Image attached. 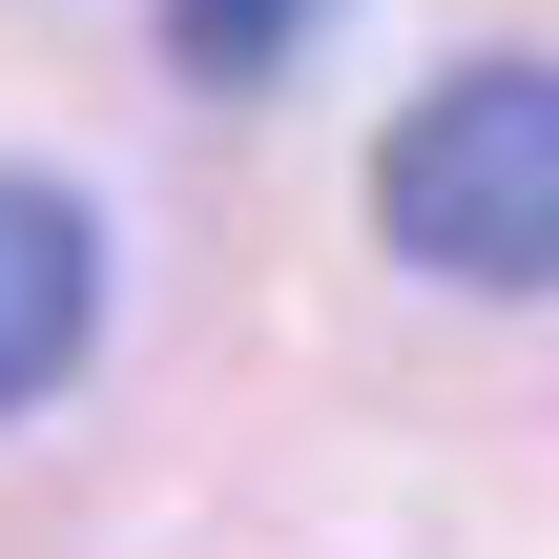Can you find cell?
Returning <instances> with one entry per match:
<instances>
[{"mask_svg":"<svg viewBox=\"0 0 559 559\" xmlns=\"http://www.w3.org/2000/svg\"><path fill=\"white\" fill-rule=\"evenodd\" d=\"M311 21H332V0H166V62H187V83H270Z\"/></svg>","mask_w":559,"mask_h":559,"instance_id":"3957f363","label":"cell"},{"mask_svg":"<svg viewBox=\"0 0 559 559\" xmlns=\"http://www.w3.org/2000/svg\"><path fill=\"white\" fill-rule=\"evenodd\" d=\"M83 332H104V228L0 166V415H41V394L83 373Z\"/></svg>","mask_w":559,"mask_h":559,"instance_id":"7a4b0ae2","label":"cell"},{"mask_svg":"<svg viewBox=\"0 0 559 559\" xmlns=\"http://www.w3.org/2000/svg\"><path fill=\"white\" fill-rule=\"evenodd\" d=\"M373 228L456 290H559V62H456L373 145Z\"/></svg>","mask_w":559,"mask_h":559,"instance_id":"6da1fadb","label":"cell"}]
</instances>
